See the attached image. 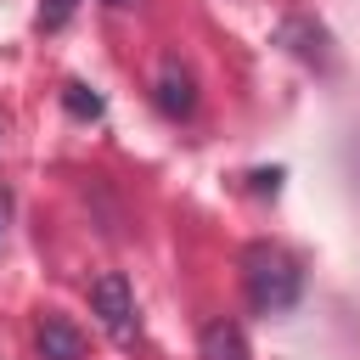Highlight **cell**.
Wrapping results in <instances>:
<instances>
[{
    "label": "cell",
    "mask_w": 360,
    "mask_h": 360,
    "mask_svg": "<svg viewBox=\"0 0 360 360\" xmlns=\"http://www.w3.org/2000/svg\"><path fill=\"white\" fill-rule=\"evenodd\" d=\"M242 281H248V298H253V309H264V315H276V309H287L292 298H298V264H292V253H281L276 242H253L248 253H242Z\"/></svg>",
    "instance_id": "6da1fadb"
},
{
    "label": "cell",
    "mask_w": 360,
    "mask_h": 360,
    "mask_svg": "<svg viewBox=\"0 0 360 360\" xmlns=\"http://www.w3.org/2000/svg\"><path fill=\"white\" fill-rule=\"evenodd\" d=\"M90 315L107 326L112 343H135V332H141V321H135V292H129V281H124L118 270H107V276L90 281Z\"/></svg>",
    "instance_id": "7a4b0ae2"
},
{
    "label": "cell",
    "mask_w": 360,
    "mask_h": 360,
    "mask_svg": "<svg viewBox=\"0 0 360 360\" xmlns=\"http://www.w3.org/2000/svg\"><path fill=\"white\" fill-rule=\"evenodd\" d=\"M39 354L45 360H84V338L62 315H39Z\"/></svg>",
    "instance_id": "3957f363"
},
{
    "label": "cell",
    "mask_w": 360,
    "mask_h": 360,
    "mask_svg": "<svg viewBox=\"0 0 360 360\" xmlns=\"http://www.w3.org/2000/svg\"><path fill=\"white\" fill-rule=\"evenodd\" d=\"M191 101H197V90H191V73L169 62V68L158 73V107L180 118V112H191Z\"/></svg>",
    "instance_id": "277c9868"
},
{
    "label": "cell",
    "mask_w": 360,
    "mask_h": 360,
    "mask_svg": "<svg viewBox=\"0 0 360 360\" xmlns=\"http://www.w3.org/2000/svg\"><path fill=\"white\" fill-rule=\"evenodd\" d=\"M202 360H248V343L231 321H214L202 326Z\"/></svg>",
    "instance_id": "5b68a950"
},
{
    "label": "cell",
    "mask_w": 360,
    "mask_h": 360,
    "mask_svg": "<svg viewBox=\"0 0 360 360\" xmlns=\"http://www.w3.org/2000/svg\"><path fill=\"white\" fill-rule=\"evenodd\" d=\"M62 101H68V112H73V118H96V112H101V96H96V90H84V84H68V90H62Z\"/></svg>",
    "instance_id": "8992f818"
},
{
    "label": "cell",
    "mask_w": 360,
    "mask_h": 360,
    "mask_svg": "<svg viewBox=\"0 0 360 360\" xmlns=\"http://www.w3.org/2000/svg\"><path fill=\"white\" fill-rule=\"evenodd\" d=\"M73 6L79 0H39V28H62L73 17Z\"/></svg>",
    "instance_id": "52a82bcc"
},
{
    "label": "cell",
    "mask_w": 360,
    "mask_h": 360,
    "mask_svg": "<svg viewBox=\"0 0 360 360\" xmlns=\"http://www.w3.org/2000/svg\"><path fill=\"white\" fill-rule=\"evenodd\" d=\"M0 225H6V191H0Z\"/></svg>",
    "instance_id": "ba28073f"
},
{
    "label": "cell",
    "mask_w": 360,
    "mask_h": 360,
    "mask_svg": "<svg viewBox=\"0 0 360 360\" xmlns=\"http://www.w3.org/2000/svg\"><path fill=\"white\" fill-rule=\"evenodd\" d=\"M107 6H135V0H107Z\"/></svg>",
    "instance_id": "9c48e42d"
}]
</instances>
